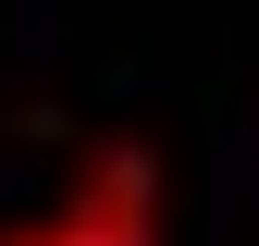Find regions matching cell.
<instances>
[{"instance_id":"6da1fadb","label":"cell","mask_w":259,"mask_h":246,"mask_svg":"<svg viewBox=\"0 0 259 246\" xmlns=\"http://www.w3.org/2000/svg\"><path fill=\"white\" fill-rule=\"evenodd\" d=\"M50 234L62 246H160V184L136 148H99V160L74 172V197L50 209Z\"/></svg>"},{"instance_id":"7a4b0ae2","label":"cell","mask_w":259,"mask_h":246,"mask_svg":"<svg viewBox=\"0 0 259 246\" xmlns=\"http://www.w3.org/2000/svg\"><path fill=\"white\" fill-rule=\"evenodd\" d=\"M0 246H62V234H50V222H25V234H0Z\"/></svg>"}]
</instances>
